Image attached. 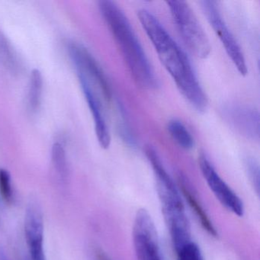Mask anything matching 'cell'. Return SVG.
I'll use <instances>...</instances> for the list:
<instances>
[{
    "label": "cell",
    "mask_w": 260,
    "mask_h": 260,
    "mask_svg": "<svg viewBox=\"0 0 260 260\" xmlns=\"http://www.w3.org/2000/svg\"><path fill=\"white\" fill-rule=\"evenodd\" d=\"M138 17L159 60L182 96L196 111L205 112L208 107V98L185 53L151 13L141 10L138 12Z\"/></svg>",
    "instance_id": "cell-1"
},
{
    "label": "cell",
    "mask_w": 260,
    "mask_h": 260,
    "mask_svg": "<svg viewBox=\"0 0 260 260\" xmlns=\"http://www.w3.org/2000/svg\"><path fill=\"white\" fill-rule=\"evenodd\" d=\"M99 8L136 84L147 90L156 89L158 80L153 67L124 12L109 0L99 2Z\"/></svg>",
    "instance_id": "cell-2"
},
{
    "label": "cell",
    "mask_w": 260,
    "mask_h": 260,
    "mask_svg": "<svg viewBox=\"0 0 260 260\" xmlns=\"http://www.w3.org/2000/svg\"><path fill=\"white\" fill-rule=\"evenodd\" d=\"M167 4L184 43L194 55L207 58L211 53V45L191 7L184 1H167Z\"/></svg>",
    "instance_id": "cell-3"
},
{
    "label": "cell",
    "mask_w": 260,
    "mask_h": 260,
    "mask_svg": "<svg viewBox=\"0 0 260 260\" xmlns=\"http://www.w3.org/2000/svg\"><path fill=\"white\" fill-rule=\"evenodd\" d=\"M67 50L75 67L77 76L86 79L94 89H96L103 100H112V90L107 78L98 62L87 48L74 41L67 42Z\"/></svg>",
    "instance_id": "cell-4"
},
{
    "label": "cell",
    "mask_w": 260,
    "mask_h": 260,
    "mask_svg": "<svg viewBox=\"0 0 260 260\" xmlns=\"http://www.w3.org/2000/svg\"><path fill=\"white\" fill-rule=\"evenodd\" d=\"M202 11L206 16L208 22L212 27L220 42L223 45L228 57L242 76L247 74V65L244 54L234 38V35L228 28L222 18L217 4L214 1H202L200 2Z\"/></svg>",
    "instance_id": "cell-5"
},
{
    "label": "cell",
    "mask_w": 260,
    "mask_h": 260,
    "mask_svg": "<svg viewBox=\"0 0 260 260\" xmlns=\"http://www.w3.org/2000/svg\"><path fill=\"white\" fill-rule=\"evenodd\" d=\"M133 243L138 260H162L156 226L147 210H139L135 216Z\"/></svg>",
    "instance_id": "cell-6"
},
{
    "label": "cell",
    "mask_w": 260,
    "mask_h": 260,
    "mask_svg": "<svg viewBox=\"0 0 260 260\" xmlns=\"http://www.w3.org/2000/svg\"><path fill=\"white\" fill-rule=\"evenodd\" d=\"M145 153L154 173L156 191L162 205V211L184 209L185 205L180 191L166 170L155 149L151 146H147Z\"/></svg>",
    "instance_id": "cell-7"
},
{
    "label": "cell",
    "mask_w": 260,
    "mask_h": 260,
    "mask_svg": "<svg viewBox=\"0 0 260 260\" xmlns=\"http://www.w3.org/2000/svg\"><path fill=\"white\" fill-rule=\"evenodd\" d=\"M199 165L204 179L216 199L228 211L238 217H243L245 211L243 201L219 176L214 166L205 154L199 156Z\"/></svg>",
    "instance_id": "cell-8"
},
{
    "label": "cell",
    "mask_w": 260,
    "mask_h": 260,
    "mask_svg": "<svg viewBox=\"0 0 260 260\" xmlns=\"http://www.w3.org/2000/svg\"><path fill=\"white\" fill-rule=\"evenodd\" d=\"M25 236L31 260H46L44 249V218L37 199H31L25 216Z\"/></svg>",
    "instance_id": "cell-9"
},
{
    "label": "cell",
    "mask_w": 260,
    "mask_h": 260,
    "mask_svg": "<svg viewBox=\"0 0 260 260\" xmlns=\"http://www.w3.org/2000/svg\"><path fill=\"white\" fill-rule=\"evenodd\" d=\"M78 79L89 110L93 118L97 139L103 149H108L111 144V135L105 117L103 99L102 98L100 92L94 89L86 79L80 76H78Z\"/></svg>",
    "instance_id": "cell-10"
},
{
    "label": "cell",
    "mask_w": 260,
    "mask_h": 260,
    "mask_svg": "<svg viewBox=\"0 0 260 260\" xmlns=\"http://www.w3.org/2000/svg\"><path fill=\"white\" fill-rule=\"evenodd\" d=\"M162 215L168 228L173 247L177 252L184 246L192 241L191 226L185 209L164 211Z\"/></svg>",
    "instance_id": "cell-11"
},
{
    "label": "cell",
    "mask_w": 260,
    "mask_h": 260,
    "mask_svg": "<svg viewBox=\"0 0 260 260\" xmlns=\"http://www.w3.org/2000/svg\"><path fill=\"white\" fill-rule=\"evenodd\" d=\"M179 189L182 191V196L185 198L186 202H188L191 209L194 213V215L197 217L199 221L200 222L203 229L213 237H218V232L216 230L214 223L210 219L209 216L207 214L206 211L204 209L203 206L200 202H199L194 193L191 191L188 182L185 180L183 176H179Z\"/></svg>",
    "instance_id": "cell-12"
},
{
    "label": "cell",
    "mask_w": 260,
    "mask_h": 260,
    "mask_svg": "<svg viewBox=\"0 0 260 260\" xmlns=\"http://www.w3.org/2000/svg\"><path fill=\"white\" fill-rule=\"evenodd\" d=\"M231 115L233 123L242 133L247 137H258V112L252 109H232Z\"/></svg>",
    "instance_id": "cell-13"
},
{
    "label": "cell",
    "mask_w": 260,
    "mask_h": 260,
    "mask_svg": "<svg viewBox=\"0 0 260 260\" xmlns=\"http://www.w3.org/2000/svg\"><path fill=\"white\" fill-rule=\"evenodd\" d=\"M43 76L39 70L34 69L30 75L28 85V105L31 112H38L42 103L43 92Z\"/></svg>",
    "instance_id": "cell-14"
},
{
    "label": "cell",
    "mask_w": 260,
    "mask_h": 260,
    "mask_svg": "<svg viewBox=\"0 0 260 260\" xmlns=\"http://www.w3.org/2000/svg\"><path fill=\"white\" fill-rule=\"evenodd\" d=\"M167 130L173 141L184 150H189L194 147V138L183 123L173 119L167 124Z\"/></svg>",
    "instance_id": "cell-15"
},
{
    "label": "cell",
    "mask_w": 260,
    "mask_h": 260,
    "mask_svg": "<svg viewBox=\"0 0 260 260\" xmlns=\"http://www.w3.org/2000/svg\"><path fill=\"white\" fill-rule=\"evenodd\" d=\"M51 161L56 173L62 180L68 177V167L66 151L60 143H54L51 150Z\"/></svg>",
    "instance_id": "cell-16"
},
{
    "label": "cell",
    "mask_w": 260,
    "mask_h": 260,
    "mask_svg": "<svg viewBox=\"0 0 260 260\" xmlns=\"http://www.w3.org/2000/svg\"><path fill=\"white\" fill-rule=\"evenodd\" d=\"M0 196L7 203L13 200L11 175L6 169L0 168Z\"/></svg>",
    "instance_id": "cell-17"
},
{
    "label": "cell",
    "mask_w": 260,
    "mask_h": 260,
    "mask_svg": "<svg viewBox=\"0 0 260 260\" xmlns=\"http://www.w3.org/2000/svg\"><path fill=\"white\" fill-rule=\"evenodd\" d=\"M176 260H204L200 248L194 242L191 241L184 246L177 252Z\"/></svg>",
    "instance_id": "cell-18"
},
{
    "label": "cell",
    "mask_w": 260,
    "mask_h": 260,
    "mask_svg": "<svg viewBox=\"0 0 260 260\" xmlns=\"http://www.w3.org/2000/svg\"><path fill=\"white\" fill-rule=\"evenodd\" d=\"M13 48L9 44L5 36L0 33V57L4 59V62L10 68H13L16 64V56L13 52Z\"/></svg>",
    "instance_id": "cell-19"
},
{
    "label": "cell",
    "mask_w": 260,
    "mask_h": 260,
    "mask_svg": "<svg viewBox=\"0 0 260 260\" xmlns=\"http://www.w3.org/2000/svg\"><path fill=\"white\" fill-rule=\"evenodd\" d=\"M246 168H247L248 175L250 178L254 186L256 187L255 190L258 193L259 188V172L258 167L256 162L252 159H249L246 162Z\"/></svg>",
    "instance_id": "cell-20"
},
{
    "label": "cell",
    "mask_w": 260,
    "mask_h": 260,
    "mask_svg": "<svg viewBox=\"0 0 260 260\" xmlns=\"http://www.w3.org/2000/svg\"><path fill=\"white\" fill-rule=\"evenodd\" d=\"M97 258L99 260H111L104 252L102 251H98L97 252Z\"/></svg>",
    "instance_id": "cell-21"
}]
</instances>
